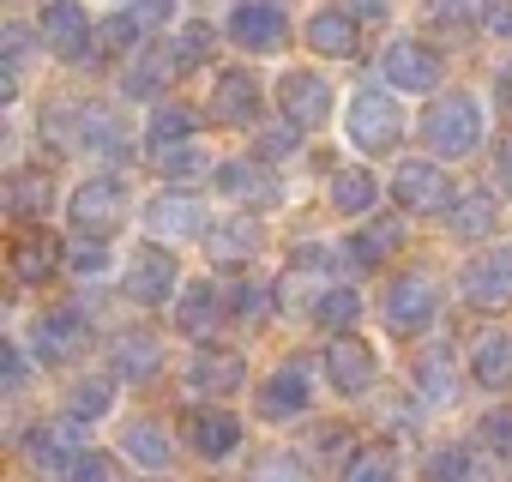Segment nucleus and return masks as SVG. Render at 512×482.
<instances>
[{
    "label": "nucleus",
    "mask_w": 512,
    "mask_h": 482,
    "mask_svg": "<svg viewBox=\"0 0 512 482\" xmlns=\"http://www.w3.org/2000/svg\"><path fill=\"white\" fill-rule=\"evenodd\" d=\"M205 254H211L217 266L253 260V254H260V223H253V217H229V223H217V229L205 235Z\"/></svg>",
    "instance_id": "nucleus-20"
},
{
    "label": "nucleus",
    "mask_w": 512,
    "mask_h": 482,
    "mask_svg": "<svg viewBox=\"0 0 512 482\" xmlns=\"http://www.w3.org/2000/svg\"><path fill=\"white\" fill-rule=\"evenodd\" d=\"M121 446H127V458L145 464V470H163V464H169V434H163L157 422H133Z\"/></svg>",
    "instance_id": "nucleus-28"
},
{
    "label": "nucleus",
    "mask_w": 512,
    "mask_h": 482,
    "mask_svg": "<svg viewBox=\"0 0 512 482\" xmlns=\"http://www.w3.org/2000/svg\"><path fill=\"white\" fill-rule=\"evenodd\" d=\"M350 139H356L362 151H392V145L404 139L398 103H392L386 91H356V103H350Z\"/></svg>",
    "instance_id": "nucleus-3"
},
{
    "label": "nucleus",
    "mask_w": 512,
    "mask_h": 482,
    "mask_svg": "<svg viewBox=\"0 0 512 482\" xmlns=\"http://www.w3.org/2000/svg\"><path fill=\"white\" fill-rule=\"evenodd\" d=\"M67 482H115V458L109 452H79L67 464Z\"/></svg>",
    "instance_id": "nucleus-41"
},
{
    "label": "nucleus",
    "mask_w": 512,
    "mask_h": 482,
    "mask_svg": "<svg viewBox=\"0 0 512 482\" xmlns=\"http://www.w3.org/2000/svg\"><path fill=\"white\" fill-rule=\"evenodd\" d=\"M109 404H115V380H79L67 392V416L73 422H97V416H109Z\"/></svg>",
    "instance_id": "nucleus-30"
},
{
    "label": "nucleus",
    "mask_w": 512,
    "mask_h": 482,
    "mask_svg": "<svg viewBox=\"0 0 512 482\" xmlns=\"http://www.w3.org/2000/svg\"><path fill=\"white\" fill-rule=\"evenodd\" d=\"M488 13V0H428V19H470Z\"/></svg>",
    "instance_id": "nucleus-43"
},
{
    "label": "nucleus",
    "mask_w": 512,
    "mask_h": 482,
    "mask_svg": "<svg viewBox=\"0 0 512 482\" xmlns=\"http://www.w3.org/2000/svg\"><path fill=\"white\" fill-rule=\"evenodd\" d=\"M163 79H169V55H145V61H133L127 91L133 97H151V91H163Z\"/></svg>",
    "instance_id": "nucleus-39"
},
{
    "label": "nucleus",
    "mask_w": 512,
    "mask_h": 482,
    "mask_svg": "<svg viewBox=\"0 0 512 482\" xmlns=\"http://www.w3.org/2000/svg\"><path fill=\"white\" fill-rule=\"evenodd\" d=\"M488 229H494V199H488V193H464V199L452 205V235L476 241V235H488Z\"/></svg>",
    "instance_id": "nucleus-31"
},
{
    "label": "nucleus",
    "mask_w": 512,
    "mask_h": 482,
    "mask_svg": "<svg viewBox=\"0 0 512 482\" xmlns=\"http://www.w3.org/2000/svg\"><path fill=\"white\" fill-rule=\"evenodd\" d=\"M241 356H229V350H199L193 362H187V386L193 392H235L241 386Z\"/></svg>",
    "instance_id": "nucleus-21"
},
{
    "label": "nucleus",
    "mask_w": 512,
    "mask_h": 482,
    "mask_svg": "<svg viewBox=\"0 0 512 482\" xmlns=\"http://www.w3.org/2000/svg\"><path fill=\"white\" fill-rule=\"evenodd\" d=\"M157 362H163V350H157L151 332H121V338H115V374H121V380H151Z\"/></svg>",
    "instance_id": "nucleus-25"
},
{
    "label": "nucleus",
    "mask_w": 512,
    "mask_h": 482,
    "mask_svg": "<svg viewBox=\"0 0 512 482\" xmlns=\"http://www.w3.org/2000/svg\"><path fill=\"white\" fill-rule=\"evenodd\" d=\"M464 296H470L476 308L512 302V248H494V254H482L476 266H464Z\"/></svg>",
    "instance_id": "nucleus-12"
},
{
    "label": "nucleus",
    "mask_w": 512,
    "mask_h": 482,
    "mask_svg": "<svg viewBox=\"0 0 512 482\" xmlns=\"http://www.w3.org/2000/svg\"><path fill=\"white\" fill-rule=\"evenodd\" d=\"M422 470H428V482H470V476H476V464H470L464 446H434Z\"/></svg>",
    "instance_id": "nucleus-32"
},
{
    "label": "nucleus",
    "mask_w": 512,
    "mask_h": 482,
    "mask_svg": "<svg viewBox=\"0 0 512 482\" xmlns=\"http://www.w3.org/2000/svg\"><path fill=\"white\" fill-rule=\"evenodd\" d=\"M7 205H13L19 217H37V211L49 205V181H43V175H13V193H7Z\"/></svg>",
    "instance_id": "nucleus-37"
},
{
    "label": "nucleus",
    "mask_w": 512,
    "mask_h": 482,
    "mask_svg": "<svg viewBox=\"0 0 512 482\" xmlns=\"http://www.w3.org/2000/svg\"><path fill=\"white\" fill-rule=\"evenodd\" d=\"M416 386H422V398H434V404H446V398H452V374H446V350H434V356H422V368H416Z\"/></svg>",
    "instance_id": "nucleus-38"
},
{
    "label": "nucleus",
    "mask_w": 512,
    "mask_h": 482,
    "mask_svg": "<svg viewBox=\"0 0 512 482\" xmlns=\"http://www.w3.org/2000/svg\"><path fill=\"white\" fill-rule=\"evenodd\" d=\"M422 139H428L434 157H464V151H476V139H482V109H476V97H464V91L434 97L428 115H422Z\"/></svg>",
    "instance_id": "nucleus-1"
},
{
    "label": "nucleus",
    "mask_w": 512,
    "mask_h": 482,
    "mask_svg": "<svg viewBox=\"0 0 512 482\" xmlns=\"http://www.w3.org/2000/svg\"><path fill=\"white\" fill-rule=\"evenodd\" d=\"M157 169L169 175V181H187V175H199L205 169V151L187 139V145H169V151H157Z\"/></svg>",
    "instance_id": "nucleus-36"
},
{
    "label": "nucleus",
    "mask_w": 512,
    "mask_h": 482,
    "mask_svg": "<svg viewBox=\"0 0 512 482\" xmlns=\"http://www.w3.org/2000/svg\"><path fill=\"white\" fill-rule=\"evenodd\" d=\"M500 175H506V187H512V139L500 145Z\"/></svg>",
    "instance_id": "nucleus-51"
},
{
    "label": "nucleus",
    "mask_w": 512,
    "mask_h": 482,
    "mask_svg": "<svg viewBox=\"0 0 512 482\" xmlns=\"http://www.w3.org/2000/svg\"><path fill=\"white\" fill-rule=\"evenodd\" d=\"M217 187L235 199V205H278V181L260 169V163H217Z\"/></svg>",
    "instance_id": "nucleus-16"
},
{
    "label": "nucleus",
    "mask_w": 512,
    "mask_h": 482,
    "mask_svg": "<svg viewBox=\"0 0 512 482\" xmlns=\"http://www.w3.org/2000/svg\"><path fill=\"white\" fill-rule=\"evenodd\" d=\"M85 344H91V332H85V314H79V308H61V314H49V320L37 326L43 362H67V356H79Z\"/></svg>",
    "instance_id": "nucleus-17"
},
{
    "label": "nucleus",
    "mask_w": 512,
    "mask_h": 482,
    "mask_svg": "<svg viewBox=\"0 0 512 482\" xmlns=\"http://www.w3.org/2000/svg\"><path fill=\"white\" fill-rule=\"evenodd\" d=\"M398 241H404L398 223H368V229L350 241V260H356V266H380L386 254H398Z\"/></svg>",
    "instance_id": "nucleus-29"
},
{
    "label": "nucleus",
    "mask_w": 512,
    "mask_h": 482,
    "mask_svg": "<svg viewBox=\"0 0 512 482\" xmlns=\"http://www.w3.org/2000/svg\"><path fill=\"white\" fill-rule=\"evenodd\" d=\"M43 43L61 61H85L91 55V19H85L79 0H49L43 7Z\"/></svg>",
    "instance_id": "nucleus-8"
},
{
    "label": "nucleus",
    "mask_w": 512,
    "mask_h": 482,
    "mask_svg": "<svg viewBox=\"0 0 512 482\" xmlns=\"http://www.w3.org/2000/svg\"><path fill=\"white\" fill-rule=\"evenodd\" d=\"M205 55H211V31L205 25H187L181 43H175V61H205Z\"/></svg>",
    "instance_id": "nucleus-42"
},
{
    "label": "nucleus",
    "mask_w": 512,
    "mask_h": 482,
    "mask_svg": "<svg viewBox=\"0 0 512 482\" xmlns=\"http://www.w3.org/2000/svg\"><path fill=\"white\" fill-rule=\"evenodd\" d=\"M380 73H386V85H398V91H434L440 61H434V49H422V43H392L386 61H380Z\"/></svg>",
    "instance_id": "nucleus-13"
},
{
    "label": "nucleus",
    "mask_w": 512,
    "mask_h": 482,
    "mask_svg": "<svg viewBox=\"0 0 512 482\" xmlns=\"http://www.w3.org/2000/svg\"><path fill=\"white\" fill-rule=\"evenodd\" d=\"M211 121H223V127H253L260 121V85H253V73H223L217 79V91H211Z\"/></svg>",
    "instance_id": "nucleus-11"
},
{
    "label": "nucleus",
    "mask_w": 512,
    "mask_h": 482,
    "mask_svg": "<svg viewBox=\"0 0 512 482\" xmlns=\"http://www.w3.org/2000/svg\"><path fill=\"white\" fill-rule=\"evenodd\" d=\"M296 133H302V127H272V133L260 139V151H266V157H284V151H296Z\"/></svg>",
    "instance_id": "nucleus-46"
},
{
    "label": "nucleus",
    "mask_w": 512,
    "mask_h": 482,
    "mask_svg": "<svg viewBox=\"0 0 512 482\" xmlns=\"http://www.w3.org/2000/svg\"><path fill=\"white\" fill-rule=\"evenodd\" d=\"M392 476H398V464H392V452H386V446L356 452V458L344 464V482H392Z\"/></svg>",
    "instance_id": "nucleus-34"
},
{
    "label": "nucleus",
    "mask_w": 512,
    "mask_h": 482,
    "mask_svg": "<svg viewBox=\"0 0 512 482\" xmlns=\"http://www.w3.org/2000/svg\"><path fill=\"white\" fill-rule=\"evenodd\" d=\"M55 260H61V254H55V241H49L43 229H25V235L13 241V278H19V284H43V278L55 272Z\"/></svg>",
    "instance_id": "nucleus-23"
},
{
    "label": "nucleus",
    "mask_w": 512,
    "mask_h": 482,
    "mask_svg": "<svg viewBox=\"0 0 512 482\" xmlns=\"http://www.w3.org/2000/svg\"><path fill=\"white\" fill-rule=\"evenodd\" d=\"M392 199L404 211H440V205H452V181H446V169H434V157H410L392 175Z\"/></svg>",
    "instance_id": "nucleus-6"
},
{
    "label": "nucleus",
    "mask_w": 512,
    "mask_h": 482,
    "mask_svg": "<svg viewBox=\"0 0 512 482\" xmlns=\"http://www.w3.org/2000/svg\"><path fill=\"white\" fill-rule=\"evenodd\" d=\"M7 386H25V356L19 350H7Z\"/></svg>",
    "instance_id": "nucleus-50"
},
{
    "label": "nucleus",
    "mask_w": 512,
    "mask_h": 482,
    "mask_svg": "<svg viewBox=\"0 0 512 482\" xmlns=\"http://www.w3.org/2000/svg\"><path fill=\"white\" fill-rule=\"evenodd\" d=\"M73 434H79L73 416H67V422H37V428L25 434V458H31V464H61V470H67V464L79 458V452H73Z\"/></svg>",
    "instance_id": "nucleus-22"
},
{
    "label": "nucleus",
    "mask_w": 512,
    "mask_h": 482,
    "mask_svg": "<svg viewBox=\"0 0 512 482\" xmlns=\"http://www.w3.org/2000/svg\"><path fill=\"white\" fill-rule=\"evenodd\" d=\"M187 440H193L199 458H229V452L241 446V422H235L229 410H193Z\"/></svg>",
    "instance_id": "nucleus-18"
},
{
    "label": "nucleus",
    "mask_w": 512,
    "mask_h": 482,
    "mask_svg": "<svg viewBox=\"0 0 512 482\" xmlns=\"http://www.w3.org/2000/svg\"><path fill=\"white\" fill-rule=\"evenodd\" d=\"M308 43L320 49V55H356V19L350 13H338V7H326V13H314L308 19Z\"/></svg>",
    "instance_id": "nucleus-24"
},
{
    "label": "nucleus",
    "mask_w": 512,
    "mask_h": 482,
    "mask_svg": "<svg viewBox=\"0 0 512 482\" xmlns=\"http://www.w3.org/2000/svg\"><path fill=\"white\" fill-rule=\"evenodd\" d=\"M326 374H332V386H338L344 398H356V392L374 386L380 362H374V350H368L362 338H332V350H326Z\"/></svg>",
    "instance_id": "nucleus-10"
},
{
    "label": "nucleus",
    "mask_w": 512,
    "mask_h": 482,
    "mask_svg": "<svg viewBox=\"0 0 512 482\" xmlns=\"http://www.w3.org/2000/svg\"><path fill=\"white\" fill-rule=\"evenodd\" d=\"M374 193H380V187H374L368 169H338V175H332V205H338L344 217H362V211L374 205Z\"/></svg>",
    "instance_id": "nucleus-26"
},
{
    "label": "nucleus",
    "mask_w": 512,
    "mask_h": 482,
    "mask_svg": "<svg viewBox=\"0 0 512 482\" xmlns=\"http://www.w3.org/2000/svg\"><path fill=\"white\" fill-rule=\"evenodd\" d=\"M470 374H476L482 386L506 392V386H512V338H506V332H476V344H470Z\"/></svg>",
    "instance_id": "nucleus-19"
},
{
    "label": "nucleus",
    "mask_w": 512,
    "mask_h": 482,
    "mask_svg": "<svg viewBox=\"0 0 512 482\" xmlns=\"http://www.w3.org/2000/svg\"><path fill=\"white\" fill-rule=\"evenodd\" d=\"M253 482H302V476L290 470V458H266L260 470H253Z\"/></svg>",
    "instance_id": "nucleus-47"
},
{
    "label": "nucleus",
    "mask_w": 512,
    "mask_h": 482,
    "mask_svg": "<svg viewBox=\"0 0 512 482\" xmlns=\"http://www.w3.org/2000/svg\"><path fill=\"white\" fill-rule=\"evenodd\" d=\"M302 410H308V368L290 362V368H278V374L260 386V416L284 422V416H302Z\"/></svg>",
    "instance_id": "nucleus-15"
},
{
    "label": "nucleus",
    "mask_w": 512,
    "mask_h": 482,
    "mask_svg": "<svg viewBox=\"0 0 512 482\" xmlns=\"http://www.w3.org/2000/svg\"><path fill=\"white\" fill-rule=\"evenodd\" d=\"M103 266H109L103 241H79V248H73V272H85V278H91V272H103Z\"/></svg>",
    "instance_id": "nucleus-44"
},
{
    "label": "nucleus",
    "mask_w": 512,
    "mask_h": 482,
    "mask_svg": "<svg viewBox=\"0 0 512 482\" xmlns=\"http://www.w3.org/2000/svg\"><path fill=\"white\" fill-rule=\"evenodd\" d=\"M314 314H320V326H332V332H344L356 314H362V302H356V290H326L320 302H314Z\"/></svg>",
    "instance_id": "nucleus-35"
},
{
    "label": "nucleus",
    "mask_w": 512,
    "mask_h": 482,
    "mask_svg": "<svg viewBox=\"0 0 512 482\" xmlns=\"http://www.w3.org/2000/svg\"><path fill=\"white\" fill-rule=\"evenodd\" d=\"M278 103H284V121H290V127H320V121L332 115V85H326L320 73L290 67V73L278 79Z\"/></svg>",
    "instance_id": "nucleus-7"
},
{
    "label": "nucleus",
    "mask_w": 512,
    "mask_h": 482,
    "mask_svg": "<svg viewBox=\"0 0 512 482\" xmlns=\"http://www.w3.org/2000/svg\"><path fill=\"white\" fill-rule=\"evenodd\" d=\"M199 223H205V211H199L193 193H163V199L145 205V229H151V235L181 241V235H199Z\"/></svg>",
    "instance_id": "nucleus-14"
},
{
    "label": "nucleus",
    "mask_w": 512,
    "mask_h": 482,
    "mask_svg": "<svg viewBox=\"0 0 512 482\" xmlns=\"http://www.w3.org/2000/svg\"><path fill=\"white\" fill-rule=\"evenodd\" d=\"M169 290H175V260H169V248H139L133 266H127V296H133L139 308H163Z\"/></svg>",
    "instance_id": "nucleus-9"
},
{
    "label": "nucleus",
    "mask_w": 512,
    "mask_h": 482,
    "mask_svg": "<svg viewBox=\"0 0 512 482\" xmlns=\"http://www.w3.org/2000/svg\"><path fill=\"white\" fill-rule=\"evenodd\" d=\"M476 440H482L488 452H506V458H512V404H506V410H488L482 428H476Z\"/></svg>",
    "instance_id": "nucleus-40"
},
{
    "label": "nucleus",
    "mask_w": 512,
    "mask_h": 482,
    "mask_svg": "<svg viewBox=\"0 0 512 482\" xmlns=\"http://www.w3.org/2000/svg\"><path fill=\"white\" fill-rule=\"evenodd\" d=\"M434 308H440V290H434V278H422V272L392 278V284H386V302H380V314H386L392 332H422V326L434 320Z\"/></svg>",
    "instance_id": "nucleus-4"
},
{
    "label": "nucleus",
    "mask_w": 512,
    "mask_h": 482,
    "mask_svg": "<svg viewBox=\"0 0 512 482\" xmlns=\"http://www.w3.org/2000/svg\"><path fill=\"white\" fill-rule=\"evenodd\" d=\"M145 139H151L157 151H169V145H187V139H193V115H187V109H157V121L145 127Z\"/></svg>",
    "instance_id": "nucleus-33"
},
{
    "label": "nucleus",
    "mask_w": 512,
    "mask_h": 482,
    "mask_svg": "<svg viewBox=\"0 0 512 482\" xmlns=\"http://www.w3.org/2000/svg\"><path fill=\"white\" fill-rule=\"evenodd\" d=\"M229 37H235L247 55H272V49H284L290 19L278 13V0H241V7L229 13Z\"/></svg>",
    "instance_id": "nucleus-5"
},
{
    "label": "nucleus",
    "mask_w": 512,
    "mask_h": 482,
    "mask_svg": "<svg viewBox=\"0 0 512 482\" xmlns=\"http://www.w3.org/2000/svg\"><path fill=\"white\" fill-rule=\"evenodd\" d=\"M133 19H139V31L145 25H163L169 19V0H133Z\"/></svg>",
    "instance_id": "nucleus-48"
},
{
    "label": "nucleus",
    "mask_w": 512,
    "mask_h": 482,
    "mask_svg": "<svg viewBox=\"0 0 512 482\" xmlns=\"http://www.w3.org/2000/svg\"><path fill=\"white\" fill-rule=\"evenodd\" d=\"M133 37H139V19H133V13H127V19H109V25H103V49H127Z\"/></svg>",
    "instance_id": "nucleus-45"
},
{
    "label": "nucleus",
    "mask_w": 512,
    "mask_h": 482,
    "mask_svg": "<svg viewBox=\"0 0 512 482\" xmlns=\"http://www.w3.org/2000/svg\"><path fill=\"white\" fill-rule=\"evenodd\" d=\"M488 31L512 37V0H488Z\"/></svg>",
    "instance_id": "nucleus-49"
},
{
    "label": "nucleus",
    "mask_w": 512,
    "mask_h": 482,
    "mask_svg": "<svg viewBox=\"0 0 512 482\" xmlns=\"http://www.w3.org/2000/svg\"><path fill=\"white\" fill-rule=\"evenodd\" d=\"M175 326H181L187 338H205V332L217 326V290H211V284H193V290L181 296V308H175Z\"/></svg>",
    "instance_id": "nucleus-27"
},
{
    "label": "nucleus",
    "mask_w": 512,
    "mask_h": 482,
    "mask_svg": "<svg viewBox=\"0 0 512 482\" xmlns=\"http://www.w3.org/2000/svg\"><path fill=\"white\" fill-rule=\"evenodd\" d=\"M67 217H73V229L91 241H103L121 217H127V187L115 181V175H91L85 187H73V205H67Z\"/></svg>",
    "instance_id": "nucleus-2"
}]
</instances>
